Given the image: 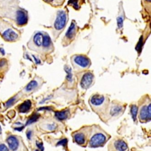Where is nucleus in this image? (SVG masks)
Instances as JSON below:
<instances>
[{
  "instance_id": "obj_1",
  "label": "nucleus",
  "mask_w": 151,
  "mask_h": 151,
  "mask_svg": "<svg viewBox=\"0 0 151 151\" xmlns=\"http://www.w3.org/2000/svg\"><path fill=\"white\" fill-rule=\"evenodd\" d=\"M111 138V136L99 125L92 126L89 140L88 147L90 148L102 147Z\"/></svg>"
},
{
  "instance_id": "obj_2",
  "label": "nucleus",
  "mask_w": 151,
  "mask_h": 151,
  "mask_svg": "<svg viewBox=\"0 0 151 151\" xmlns=\"http://www.w3.org/2000/svg\"><path fill=\"white\" fill-rule=\"evenodd\" d=\"M0 34L4 40L14 42L19 38V32L8 22L0 19Z\"/></svg>"
},
{
  "instance_id": "obj_3",
  "label": "nucleus",
  "mask_w": 151,
  "mask_h": 151,
  "mask_svg": "<svg viewBox=\"0 0 151 151\" xmlns=\"http://www.w3.org/2000/svg\"><path fill=\"white\" fill-rule=\"evenodd\" d=\"M91 129V126H85L73 132L72 133L73 141L82 147H86L88 144Z\"/></svg>"
},
{
  "instance_id": "obj_4",
  "label": "nucleus",
  "mask_w": 151,
  "mask_h": 151,
  "mask_svg": "<svg viewBox=\"0 0 151 151\" xmlns=\"http://www.w3.org/2000/svg\"><path fill=\"white\" fill-rule=\"evenodd\" d=\"M108 151H128L129 147L126 140L120 137H115L109 142Z\"/></svg>"
},
{
  "instance_id": "obj_5",
  "label": "nucleus",
  "mask_w": 151,
  "mask_h": 151,
  "mask_svg": "<svg viewBox=\"0 0 151 151\" xmlns=\"http://www.w3.org/2000/svg\"><path fill=\"white\" fill-rule=\"evenodd\" d=\"M67 15L65 11H60L57 13V17L54 23V27L57 30H61L66 25Z\"/></svg>"
},
{
  "instance_id": "obj_6",
  "label": "nucleus",
  "mask_w": 151,
  "mask_h": 151,
  "mask_svg": "<svg viewBox=\"0 0 151 151\" xmlns=\"http://www.w3.org/2000/svg\"><path fill=\"white\" fill-rule=\"evenodd\" d=\"M43 35L44 33L37 32L35 33L30 41V45L33 44V49L40 51L43 45Z\"/></svg>"
},
{
  "instance_id": "obj_7",
  "label": "nucleus",
  "mask_w": 151,
  "mask_h": 151,
  "mask_svg": "<svg viewBox=\"0 0 151 151\" xmlns=\"http://www.w3.org/2000/svg\"><path fill=\"white\" fill-rule=\"evenodd\" d=\"M139 119L142 122H146L151 119V104L145 105L139 112Z\"/></svg>"
},
{
  "instance_id": "obj_8",
  "label": "nucleus",
  "mask_w": 151,
  "mask_h": 151,
  "mask_svg": "<svg viewBox=\"0 0 151 151\" xmlns=\"http://www.w3.org/2000/svg\"><path fill=\"white\" fill-rule=\"evenodd\" d=\"M73 61L76 65L82 68H87L90 66V60L83 55H76L74 56Z\"/></svg>"
},
{
  "instance_id": "obj_9",
  "label": "nucleus",
  "mask_w": 151,
  "mask_h": 151,
  "mask_svg": "<svg viewBox=\"0 0 151 151\" xmlns=\"http://www.w3.org/2000/svg\"><path fill=\"white\" fill-rule=\"evenodd\" d=\"M94 78V76L93 74L91 72H89L85 73L82 77L80 82L81 87L84 89L89 88L93 81Z\"/></svg>"
},
{
  "instance_id": "obj_10",
  "label": "nucleus",
  "mask_w": 151,
  "mask_h": 151,
  "mask_svg": "<svg viewBox=\"0 0 151 151\" xmlns=\"http://www.w3.org/2000/svg\"><path fill=\"white\" fill-rule=\"evenodd\" d=\"M16 21L19 25H24L28 21V15L25 11L19 10L16 13Z\"/></svg>"
},
{
  "instance_id": "obj_11",
  "label": "nucleus",
  "mask_w": 151,
  "mask_h": 151,
  "mask_svg": "<svg viewBox=\"0 0 151 151\" xmlns=\"http://www.w3.org/2000/svg\"><path fill=\"white\" fill-rule=\"evenodd\" d=\"M104 100L105 98L103 96L96 94L92 96L90 102L94 106H99L103 104Z\"/></svg>"
},
{
  "instance_id": "obj_12",
  "label": "nucleus",
  "mask_w": 151,
  "mask_h": 151,
  "mask_svg": "<svg viewBox=\"0 0 151 151\" xmlns=\"http://www.w3.org/2000/svg\"><path fill=\"white\" fill-rule=\"evenodd\" d=\"M7 143L9 147L13 151L17 150L19 146L18 139L14 136H9L7 139Z\"/></svg>"
},
{
  "instance_id": "obj_13",
  "label": "nucleus",
  "mask_w": 151,
  "mask_h": 151,
  "mask_svg": "<svg viewBox=\"0 0 151 151\" xmlns=\"http://www.w3.org/2000/svg\"><path fill=\"white\" fill-rule=\"evenodd\" d=\"M31 105L32 104L30 100H25L18 106V111L20 113H26L30 110Z\"/></svg>"
},
{
  "instance_id": "obj_14",
  "label": "nucleus",
  "mask_w": 151,
  "mask_h": 151,
  "mask_svg": "<svg viewBox=\"0 0 151 151\" xmlns=\"http://www.w3.org/2000/svg\"><path fill=\"white\" fill-rule=\"evenodd\" d=\"M75 32H76V25L74 22L73 21L65 34V36L69 39H72L73 37L75 35V33H76Z\"/></svg>"
},
{
  "instance_id": "obj_15",
  "label": "nucleus",
  "mask_w": 151,
  "mask_h": 151,
  "mask_svg": "<svg viewBox=\"0 0 151 151\" xmlns=\"http://www.w3.org/2000/svg\"><path fill=\"white\" fill-rule=\"evenodd\" d=\"M38 86H39L38 81L36 80H33L28 83L24 89V91L26 92H30L35 90Z\"/></svg>"
},
{
  "instance_id": "obj_16",
  "label": "nucleus",
  "mask_w": 151,
  "mask_h": 151,
  "mask_svg": "<svg viewBox=\"0 0 151 151\" xmlns=\"http://www.w3.org/2000/svg\"><path fill=\"white\" fill-rule=\"evenodd\" d=\"M51 43H52V42H51V40L49 35L46 33H45V34L44 33L43 45H42V47L44 48V49L48 50L51 46Z\"/></svg>"
},
{
  "instance_id": "obj_17",
  "label": "nucleus",
  "mask_w": 151,
  "mask_h": 151,
  "mask_svg": "<svg viewBox=\"0 0 151 151\" xmlns=\"http://www.w3.org/2000/svg\"><path fill=\"white\" fill-rule=\"evenodd\" d=\"M69 115V112L68 110H63L55 112V116L57 119L60 120H63L67 119Z\"/></svg>"
},
{
  "instance_id": "obj_18",
  "label": "nucleus",
  "mask_w": 151,
  "mask_h": 151,
  "mask_svg": "<svg viewBox=\"0 0 151 151\" xmlns=\"http://www.w3.org/2000/svg\"><path fill=\"white\" fill-rule=\"evenodd\" d=\"M123 108L119 105H115L111 108L110 110V114L112 116H116L119 115L120 113L122 112Z\"/></svg>"
},
{
  "instance_id": "obj_19",
  "label": "nucleus",
  "mask_w": 151,
  "mask_h": 151,
  "mask_svg": "<svg viewBox=\"0 0 151 151\" xmlns=\"http://www.w3.org/2000/svg\"><path fill=\"white\" fill-rule=\"evenodd\" d=\"M20 97V96L18 94V95H16L15 96H14V97L9 99V100L6 101V103H5V107L6 108H8L12 106V105H14L17 102Z\"/></svg>"
},
{
  "instance_id": "obj_20",
  "label": "nucleus",
  "mask_w": 151,
  "mask_h": 151,
  "mask_svg": "<svg viewBox=\"0 0 151 151\" xmlns=\"http://www.w3.org/2000/svg\"><path fill=\"white\" fill-rule=\"evenodd\" d=\"M40 117V115L38 113H34V114H32L29 118V119L26 122V125H30V124L34 123L35 122H36L38 120V119H39Z\"/></svg>"
},
{
  "instance_id": "obj_21",
  "label": "nucleus",
  "mask_w": 151,
  "mask_h": 151,
  "mask_svg": "<svg viewBox=\"0 0 151 151\" xmlns=\"http://www.w3.org/2000/svg\"><path fill=\"white\" fill-rule=\"evenodd\" d=\"M65 72H66L67 74L66 78H67V80H68L69 82H71V81H72V77H73V76H72V70H71V67H69V66H65Z\"/></svg>"
},
{
  "instance_id": "obj_22",
  "label": "nucleus",
  "mask_w": 151,
  "mask_h": 151,
  "mask_svg": "<svg viewBox=\"0 0 151 151\" xmlns=\"http://www.w3.org/2000/svg\"><path fill=\"white\" fill-rule=\"evenodd\" d=\"M138 111V108L137 106H136V105H132V106L131 107V112L133 118V120H135V121L136 120Z\"/></svg>"
},
{
  "instance_id": "obj_23",
  "label": "nucleus",
  "mask_w": 151,
  "mask_h": 151,
  "mask_svg": "<svg viewBox=\"0 0 151 151\" xmlns=\"http://www.w3.org/2000/svg\"><path fill=\"white\" fill-rule=\"evenodd\" d=\"M117 21L118 26V28L120 29V28H122L123 26V18L122 17H121V16H119V17H118Z\"/></svg>"
},
{
  "instance_id": "obj_24",
  "label": "nucleus",
  "mask_w": 151,
  "mask_h": 151,
  "mask_svg": "<svg viewBox=\"0 0 151 151\" xmlns=\"http://www.w3.org/2000/svg\"><path fill=\"white\" fill-rule=\"evenodd\" d=\"M78 0H70V1H69V4H72L73 6L76 10L78 9L79 8L78 5Z\"/></svg>"
},
{
  "instance_id": "obj_25",
  "label": "nucleus",
  "mask_w": 151,
  "mask_h": 151,
  "mask_svg": "<svg viewBox=\"0 0 151 151\" xmlns=\"http://www.w3.org/2000/svg\"><path fill=\"white\" fill-rule=\"evenodd\" d=\"M142 37H141L140 38V40H139V42H138V44L137 47H136V49L138 51L141 50L142 48Z\"/></svg>"
},
{
  "instance_id": "obj_26",
  "label": "nucleus",
  "mask_w": 151,
  "mask_h": 151,
  "mask_svg": "<svg viewBox=\"0 0 151 151\" xmlns=\"http://www.w3.org/2000/svg\"><path fill=\"white\" fill-rule=\"evenodd\" d=\"M6 64H7V61L6 59H3L0 60V68L5 67Z\"/></svg>"
},
{
  "instance_id": "obj_27",
  "label": "nucleus",
  "mask_w": 151,
  "mask_h": 151,
  "mask_svg": "<svg viewBox=\"0 0 151 151\" xmlns=\"http://www.w3.org/2000/svg\"><path fill=\"white\" fill-rule=\"evenodd\" d=\"M36 145L37 147L40 149V151H43L44 150V147L43 146V143H42L38 142H36Z\"/></svg>"
},
{
  "instance_id": "obj_28",
  "label": "nucleus",
  "mask_w": 151,
  "mask_h": 151,
  "mask_svg": "<svg viewBox=\"0 0 151 151\" xmlns=\"http://www.w3.org/2000/svg\"><path fill=\"white\" fill-rule=\"evenodd\" d=\"M0 151H9V149L5 144H0Z\"/></svg>"
},
{
  "instance_id": "obj_29",
  "label": "nucleus",
  "mask_w": 151,
  "mask_h": 151,
  "mask_svg": "<svg viewBox=\"0 0 151 151\" xmlns=\"http://www.w3.org/2000/svg\"><path fill=\"white\" fill-rule=\"evenodd\" d=\"M48 129L50 130H54L56 128V125L55 124L53 123L52 124H49L47 125Z\"/></svg>"
},
{
  "instance_id": "obj_30",
  "label": "nucleus",
  "mask_w": 151,
  "mask_h": 151,
  "mask_svg": "<svg viewBox=\"0 0 151 151\" xmlns=\"http://www.w3.org/2000/svg\"><path fill=\"white\" fill-rule=\"evenodd\" d=\"M67 140L66 139H63L60 141L59 142H58L57 143V145H62V146H64L67 143Z\"/></svg>"
},
{
  "instance_id": "obj_31",
  "label": "nucleus",
  "mask_w": 151,
  "mask_h": 151,
  "mask_svg": "<svg viewBox=\"0 0 151 151\" xmlns=\"http://www.w3.org/2000/svg\"><path fill=\"white\" fill-rule=\"evenodd\" d=\"M31 136H32V131L31 130H29L27 131L26 133V136H27V138L30 140L31 139Z\"/></svg>"
},
{
  "instance_id": "obj_32",
  "label": "nucleus",
  "mask_w": 151,
  "mask_h": 151,
  "mask_svg": "<svg viewBox=\"0 0 151 151\" xmlns=\"http://www.w3.org/2000/svg\"><path fill=\"white\" fill-rule=\"evenodd\" d=\"M24 128V126H23V125H21V126H19V127H16V128H15V130L17 131H21V130H23Z\"/></svg>"
},
{
  "instance_id": "obj_33",
  "label": "nucleus",
  "mask_w": 151,
  "mask_h": 151,
  "mask_svg": "<svg viewBox=\"0 0 151 151\" xmlns=\"http://www.w3.org/2000/svg\"><path fill=\"white\" fill-rule=\"evenodd\" d=\"M45 2H46L47 3H49V4H51L53 3V2L55 1V0H43Z\"/></svg>"
},
{
  "instance_id": "obj_34",
  "label": "nucleus",
  "mask_w": 151,
  "mask_h": 151,
  "mask_svg": "<svg viewBox=\"0 0 151 151\" xmlns=\"http://www.w3.org/2000/svg\"><path fill=\"white\" fill-rule=\"evenodd\" d=\"M0 52L2 53V55H5V51H4V49L2 48H0Z\"/></svg>"
},
{
  "instance_id": "obj_35",
  "label": "nucleus",
  "mask_w": 151,
  "mask_h": 151,
  "mask_svg": "<svg viewBox=\"0 0 151 151\" xmlns=\"http://www.w3.org/2000/svg\"><path fill=\"white\" fill-rule=\"evenodd\" d=\"M1 132H2V130H1V125H0V135L1 134Z\"/></svg>"
},
{
  "instance_id": "obj_36",
  "label": "nucleus",
  "mask_w": 151,
  "mask_h": 151,
  "mask_svg": "<svg viewBox=\"0 0 151 151\" xmlns=\"http://www.w3.org/2000/svg\"><path fill=\"white\" fill-rule=\"evenodd\" d=\"M146 1L148 2H151V0H146Z\"/></svg>"
},
{
  "instance_id": "obj_37",
  "label": "nucleus",
  "mask_w": 151,
  "mask_h": 151,
  "mask_svg": "<svg viewBox=\"0 0 151 151\" xmlns=\"http://www.w3.org/2000/svg\"><path fill=\"white\" fill-rule=\"evenodd\" d=\"M35 151H39V150H35Z\"/></svg>"
}]
</instances>
